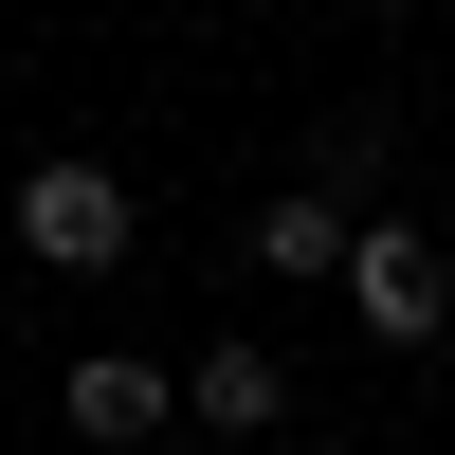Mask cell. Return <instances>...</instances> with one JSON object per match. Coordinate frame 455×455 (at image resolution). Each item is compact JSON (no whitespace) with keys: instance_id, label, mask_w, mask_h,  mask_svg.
Instances as JSON below:
<instances>
[{"instance_id":"cell-4","label":"cell","mask_w":455,"mask_h":455,"mask_svg":"<svg viewBox=\"0 0 455 455\" xmlns=\"http://www.w3.org/2000/svg\"><path fill=\"white\" fill-rule=\"evenodd\" d=\"M182 419H201V437H274L291 419V364L274 347H201V364H182Z\"/></svg>"},{"instance_id":"cell-1","label":"cell","mask_w":455,"mask_h":455,"mask_svg":"<svg viewBox=\"0 0 455 455\" xmlns=\"http://www.w3.org/2000/svg\"><path fill=\"white\" fill-rule=\"evenodd\" d=\"M19 255L36 274H128V182H109L92 146H55V164L19 182Z\"/></svg>"},{"instance_id":"cell-7","label":"cell","mask_w":455,"mask_h":455,"mask_svg":"<svg viewBox=\"0 0 455 455\" xmlns=\"http://www.w3.org/2000/svg\"><path fill=\"white\" fill-rule=\"evenodd\" d=\"M146 455H182V437H146Z\"/></svg>"},{"instance_id":"cell-3","label":"cell","mask_w":455,"mask_h":455,"mask_svg":"<svg viewBox=\"0 0 455 455\" xmlns=\"http://www.w3.org/2000/svg\"><path fill=\"white\" fill-rule=\"evenodd\" d=\"M55 419L92 437V455H146V437H182V383H164V364H128V347H92V364L55 383Z\"/></svg>"},{"instance_id":"cell-6","label":"cell","mask_w":455,"mask_h":455,"mask_svg":"<svg viewBox=\"0 0 455 455\" xmlns=\"http://www.w3.org/2000/svg\"><path fill=\"white\" fill-rule=\"evenodd\" d=\"M0 328H19V274H0Z\"/></svg>"},{"instance_id":"cell-2","label":"cell","mask_w":455,"mask_h":455,"mask_svg":"<svg viewBox=\"0 0 455 455\" xmlns=\"http://www.w3.org/2000/svg\"><path fill=\"white\" fill-rule=\"evenodd\" d=\"M347 310H364V347H437L455 328V274H437L419 219H347Z\"/></svg>"},{"instance_id":"cell-5","label":"cell","mask_w":455,"mask_h":455,"mask_svg":"<svg viewBox=\"0 0 455 455\" xmlns=\"http://www.w3.org/2000/svg\"><path fill=\"white\" fill-rule=\"evenodd\" d=\"M255 274H347V201H328V182L255 201Z\"/></svg>"}]
</instances>
